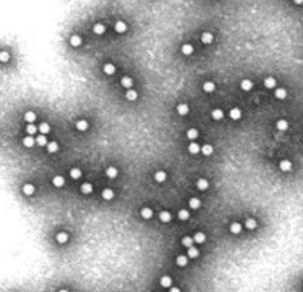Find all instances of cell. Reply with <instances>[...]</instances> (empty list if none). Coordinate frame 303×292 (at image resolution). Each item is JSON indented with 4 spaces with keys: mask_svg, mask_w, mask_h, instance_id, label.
<instances>
[{
    "mask_svg": "<svg viewBox=\"0 0 303 292\" xmlns=\"http://www.w3.org/2000/svg\"><path fill=\"white\" fill-rule=\"evenodd\" d=\"M114 31L118 33V34H124L127 31V24L124 21H117V22L114 24Z\"/></svg>",
    "mask_w": 303,
    "mask_h": 292,
    "instance_id": "cell-1",
    "label": "cell"
},
{
    "mask_svg": "<svg viewBox=\"0 0 303 292\" xmlns=\"http://www.w3.org/2000/svg\"><path fill=\"white\" fill-rule=\"evenodd\" d=\"M291 168H293V164H291L290 160H283L279 162V170L284 171V173H289Z\"/></svg>",
    "mask_w": 303,
    "mask_h": 292,
    "instance_id": "cell-2",
    "label": "cell"
},
{
    "mask_svg": "<svg viewBox=\"0 0 303 292\" xmlns=\"http://www.w3.org/2000/svg\"><path fill=\"white\" fill-rule=\"evenodd\" d=\"M22 192H24V195H27V196L34 195V192H36L34 185H31V183H25V185L22 186Z\"/></svg>",
    "mask_w": 303,
    "mask_h": 292,
    "instance_id": "cell-3",
    "label": "cell"
},
{
    "mask_svg": "<svg viewBox=\"0 0 303 292\" xmlns=\"http://www.w3.org/2000/svg\"><path fill=\"white\" fill-rule=\"evenodd\" d=\"M76 128H77L78 132H86L89 128V122L86 121V120H78V121L76 122Z\"/></svg>",
    "mask_w": 303,
    "mask_h": 292,
    "instance_id": "cell-4",
    "label": "cell"
},
{
    "mask_svg": "<svg viewBox=\"0 0 303 292\" xmlns=\"http://www.w3.org/2000/svg\"><path fill=\"white\" fill-rule=\"evenodd\" d=\"M152 215H154V213H152V209H151V208L145 207V208H142V209H141V217H142V219H145V220H151V219H152Z\"/></svg>",
    "mask_w": 303,
    "mask_h": 292,
    "instance_id": "cell-5",
    "label": "cell"
},
{
    "mask_svg": "<svg viewBox=\"0 0 303 292\" xmlns=\"http://www.w3.org/2000/svg\"><path fill=\"white\" fill-rule=\"evenodd\" d=\"M81 43H83V40H81L80 35H77V34L71 35V39H70V44H71L73 47H78V46H81Z\"/></svg>",
    "mask_w": 303,
    "mask_h": 292,
    "instance_id": "cell-6",
    "label": "cell"
},
{
    "mask_svg": "<svg viewBox=\"0 0 303 292\" xmlns=\"http://www.w3.org/2000/svg\"><path fill=\"white\" fill-rule=\"evenodd\" d=\"M241 117H243V114H241V111L238 109V108H232V109L229 111V118H231V120L237 121V120H240Z\"/></svg>",
    "mask_w": 303,
    "mask_h": 292,
    "instance_id": "cell-7",
    "label": "cell"
},
{
    "mask_svg": "<svg viewBox=\"0 0 303 292\" xmlns=\"http://www.w3.org/2000/svg\"><path fill=\"white\" fill-rule=\"evenodd\" d=\"M188 151H189V154L195 155V154H198V152L201 151V146L198 145V143H195V142H191L189 145H188Z\"/></svg>",
    "mask_w": 303,
    "mask_h": 292,
    "instance_id": "cell-8",
    "label": "cell"
},
{
    "mask_svg": "<svg viewBox=\"0 0 303 292\" xmlns=\"http://www.w3.org/2000/svg\"><path fill=\"white\" fill-rule=\"evenodd\" d=\"M241 89H243L244 92H250V90L253 89V81L249 80V78H244V80L241 81Z\"/></svg>",
    "mask_w": 303,
    "mask_h": 292,
    "instance_id": "cell-9",
    "label": "cell"
},
{
    "mask_svg": "<svg viewBox=\"0 0 303 292\" xmlns=\"http://www.w3.org/2000/svg\"><path fill=\"white\" fill-rule=\"evenodd\" d=\"M22 145H24L25 148H33V146L36 145V139H34L33 136H30V134H28L27 137H24V139H22Z\"/></svg>",
    "mask_w": 303,
    "mask_h": 292,
    "instance_id": "cell-10",
    "label": "cell"
},
{
    "mask_svg": "<svg viewBox=\"0 0 303 292\" xmlns=\"http://www.w3.org/2000/svg\"><path fill=\"white\" fill-rule=\"evenodd\" d=\"M105 174H107L108 179H115L118 176V170L115 167H108L107 170H105Z\"/></svg>",
    "mask_w": 303,
    "mask_h": 292,
    "instance_id": "cell-11",
    "label": "cell"
},
{
    "mask_svg": "<svg viewBox=\"0 0 303 292\" xmlns=\"http://www.w3.org/2000/svg\"><path fill=\"white\" fill-rule=\"evenodd\" d=\"M201 41H203L204 44L213 43V34H211V33H209V31L203 33V34H201Z\"/></svg>",
    "mask_w": 303,
    "mask_h": 292,
    "instance_id": "cell-12",
    "label": "cell"
},
{
    "mask_svg": "<svg viewBox=\"0 0 303 292\" xmlns=\"http://www.w3.org/2000/svg\"><path fill=\"white\" fill-rule=\"evenodd\" d=\"M275 97L277 99H279V100H284L285 97H287V90L283 87H278V89H275Z\"/></svg>",
    "mask_w": 303,
    "mask_h": 292,
    "instance_id": "cell-13",
    "label": "cell"
},
{
    "mask_svg": "<svg viewBox=\"0 0 303 292\" xmlns=\"http://www.w3.org/2000/svg\"><path fill=\"white\" fill-rule=\"evenodd\" d=\"M52 183H53L55 187H62L65 185V179H64L62 176H55L53 179H52Z\"/></svg>",
    "mask_w": 303,
    "mask_h": 292,
    "instance_id": "cell-14",
    "label": "cell"
},
{
    "mask_svg": "<svg viewBox=\"0 0 303 292\" xmlns=\"http://www.w3.org/2000/svg\"><path fill=\"white\" fill-rule=\"evenodd\" d=\"M275 126H277V128H278L279 132H285V130H289V121H287V120H278Z\"/></svg>",
    "mask_w": 303,
    "mask_h": 292,
    "instance_id": "cell-15",
    "label": "cell"
},
{
    "mask_svg": "<svg viewBox=\"0 0 303 292\" xmlns=\"http://www.w3.org/2000/svg\"><path fill=\"white\" fill-rule=\"evenodd\" d=\"M263 84H265V87L266 89H275V86H277V80H275L274 77H266Z\"/></svg>",
    "mask_w": 303,
    "mask_h": 292,
    "instance_id": "cell-16",
    "label": "cell"
},
{
    "mask_svg": "<svg viewBox=\"0 0 303 292\" xmlns=\"http://www.w3.org/2000/svg\"><path fill=\"white\" fill-rule=\"evenodd\" d=\"M126 99H127V100H130V102H135V100L137 99V92H136V90H132V89H127Z\"/></svg>",
    "mask_w": 303,
    "mask_h": 292,
    "instance_id": "cell-17",
    "label": "cell"
},
{
    "mask_svg": "<svg viewBox=\"0 0 303 292\" xmlns=\"http://www.w3.org/2000/svg\"><path fill=\"white\" fill-rule=\"evenodd\" d=\"M105 31H107V28H105V25L104 24H95L93 25V33H95L96 35H102Z\"/></svg>",
    "mask_w": 303,
    "mask_h": 292,
    "instance_id": "cell-18",
    "label": "cell"
},
{
    "mask_svg": "<svg viewBox=\"0 0 303 292\" xmlns=\"http://www.w3.org/2000/svg\"><path fill=\"white\" fill-rule=\"evenodd\" d=\"M229 230H231V233H234V235H238L241 233V230H243V226H241L240 223H237V221H234V223L229 226Z\"/></svg>",
    "mask_w": 303,
    "mask_h": 292,
    "instance_id": "cell-19",
    "label": "cell"
},
{
    "mask_svg": "<svg viewBox=\"0 0 303 292\" xmlns=\"http://www.w3.org/2000/svg\"><path fill=\"white\" fill-rule=\"evenodd\" d=\"M56 242L58 243L68 242V233H67V232H59V233H56Z\"/></svg>",
    "mask_w": 303,
    "mask_h": 292,
    "instance_id": "cell-20",
    "label": "cell"
},
{
    "mask_svg": "<svg viewBox=\"0 0 303 292\" xmlns=\"http://www.w3.org/2000/svg\"><path fill=\"white\" fill-rule=\"evenodd\" d=\"M210 115H211V118H213V120L219 121V120H222V118H223V115H225V114H223V111H222V109H219V108H217V109H213V111H211Z\"/></svg>",
    "mask_w": 303,
    "mask_h": 292,
    "instance_id": "cell-21",
    "label": "cell"
},
{
    "mask_svg": "<svg viewBox=\"0 0 303 292\" xmlns=\"http://www.w3.org/2000/svg\"><path fill=\"white\" fill-rule=\"evenodd\" d=\"M197 189L198 190H207L209 189V181L205 179H198L197 180Z\"/></svg>",
    "mask_w": 303,
    "mask_h": 292,
    "instance_id": "cell-22",
    "label": "cell"
},
{
    "mask_svg": "<svg viewBox=\"0 0 303 292\" xmlns=\"http://www.w3.org/2000/svg\"><path fill=\"white\" fill-rule=\"evenodd\" d=\"M121 86L124 89H130L133 86V80H132V77H127V75H124V77L121 78Z\"/></svg>",
    "mask_w": 303,
    "mask_h": 292,
    "instance_id": "cell-23",
    "label": "cell"
},
{
    "mask_svg": "<svg viewBox=\"0 0 303 292\" xmlns=\"http://www.w3.org/2000/svg\"><path fill=\"white\" fill-rule=\"evenodd\" d=\"M188 112H189V106H188L186 103H179V105H177V114H179V115L183 117Z\"/></svg>",
    "mask_w": 303,
    "mask_h": 292,
    "instance_id": "cell-24",
    "label": "cell"
},
{
    "mask_svg": "<svg viewBox=\"0 0 303 292\" xmlns=\"http://www.w3.org/2000/svg\"><path fill=\"white\" fill-rule=\"evenodd\" d=\"M197 137H198V130L197 128H189V130H186V139H189V140H195Z\"/></svg>",
    "mask_w": 303,
    "mask_h": 292,
    "instance_id": "cell-25",
    "label": "cell"
},
{
    "mask_svg": "<svg viewBox=\"0 0 303 292\" xmlns=\"http://www.w3.org/2000/svg\"><path fill=\"white\" fill-rule=\"evenodd\" d=\"M166 177H167L166 171H163V170L157 171V173H155V176H154V179H155V181H157V183H163V181L166 180Z\"/></svg>",
    "mask_w": 303,
    "mask_h": 292,
    "instance_id": "cell-26",
    "label": "cell"
},
{
    "mask_svg": "<svg viewBox=\"0 0 303 292\" xmlns=\"http://www.w3.org/2000/svg\"><path fill=\"white\" fill-rule=\"evenodd\" d=\"M114 73H115V65H113V63H105L104 65V74L113 75Z\"/></svg>",
    "mask_w": 303,
    "mask_h": 292,
    "instance_id": "cell-27",
    "label": "cell"
},
{
    "mask_svg": "<svg viewBox=\"0 0 303 292\" xmlns=\"http://www.w3.org/2000/svg\"><path fill=\"white\" fill-rule=\"evenodd\" d=\"M198 255H200L198 248H195V246H189V248H188V254H186L188 258H197Z\"/></svg>",
    "mask_w": 303,
    "mask_h": 292,
    "instance_id": "cell-28",
    "label": "cell"
},
{
    "mask_svg": "<svg viewBox=\"0 0 303 292\" xmlns=\"http://www.w3.org/2000/svg\"><path fill=\"white\" fill-rule=\"evenodd\" d=\"M80 190H81V193L89 195L93 192V186L90 185V183H83V185L80 186Z\"/></svg>",
    "mask_w": 303,
    "mask_h": 292,
    "instance_id": "cell-29",
    "label": "cell"
},
{
    "mask_svg": "<svg viewBox=\"0 0 303 292\" xmlns=\"http://www.w3.org/2000/svg\"><path fill=\"white\" fill-rule=\"evenodd\" d=\"M81 174H83V173H81V170H80V168H71V170H70V177H71V179H74V180L80 179V177H81Z\"/></svg>",
    "mask_w": 303,
    "mask_h": 292,
    "instance_id": "cell-30",
    "label": "cell"
},
{
    "mask_svg": "<svg viewBox=\"0 0 303 292\" xmlns=\"http://www.w3.org/2000/svg\"><path fill=\"white\" fill-rule=\"evenodd\" d=\"M160 285L163 288H170L171 286V278L170 276H161L160 279Z\"/></svg>",
    "mask_w": 303,
    "mask_h": 292,
    "instance_id": "cell-31",
    "label": "cell"
},
{
    "mask_svg": "<svg viewBox=\"0 0 303 292\" xmlns=\"http://www.w3.org/2000/svg\"><path fill=\"white\" fill-rule=\"evenodd\" d=\"M215 83H211V81H205L204 84H203V90H204L205 93H213L215 92Z\"/></svg>",
    "mask_w": 303,
    "mask_h": 292,
    "instance_id": "cell-32",
    "label": "cell"
},
{
    "mask_svg": "<svg viewBox=\"0 0 303 292\" xmlns=\"http://www.w3.org/2000/svg\"><path fill=\"white\" fill-rule=\"evenodd\" d=\"M102 198L105 201H111L114 198V190L113 189H104L102 190Z\"/></svg>",
    "mask_w": 303,
    "mask_h": 292,
    "instance_id": "cell-33",
    "label": "cell"
},
{
    "mask_svg": "<svg viewBox=\"0 0 303 292\" xmlns=\"http://www.w3.org/2000/svg\"><path fill=\"white\" fill-rule=\"evenodd\" d=\"M201 207V201L198 198H191L189 199V208L191 209H198Z\"/></svg>",
    "mask_w": 303,
    "mask_h": 292,
    "instance_id": "cell-34",
    "label": "cell"
},
{
    "mask_svg": "<svg viewBox=\"0 0 303 292\" xmlns=\"http://www.w3.org/2000/svg\"><path fill=\"white\" fill-rule=\"evenodd\" d=\"M192 241L195 243H203L205 241V235L203 233V232H197L195 235H194V238H192Z\"/></svg>",
    "mask_w": 303,
    "mask_h": 292,
    "instance_id": "cell-35",
    "label": "cell"
},
{
    "mask_svg": "<svg viewBox=\"0 0 303 292\" xmlns=\"http://www.w3.org/2000/svg\"><path fill=\"white\" fill-rule=\"evenodd\" d=\"M192 52H194V46L191 43H185L182 46V53L183 55H192Z\"/></svg>",
    "mask_w": 303,
    "mask_h": 292,
    "instance_id": "cell-36",
    "label": "cell"
},
{
    "mask_svg": "<svg viewBox=\"0 0 303 292\" xmlns=\"http://www.w3.org/2000/svg\"><path fill=\"white\" fill-rule=\"evenodd\" d=\"M201 154L203 155H205V156H209V155H211L213 154V146L211 145H204V146H201Z\"/></svg>",
    "mask_w": 303,
    "mask_h": 292,
    "instance_id": "cell-37",
    "label": "cell"
},
{
    "mask_svg": "<svg viewBox=\"0 0 303 292\" xmlns=\"http://www.w3.org/2000/svg\"><path fill=\"white\" fill-rule=\"evenodd\" d=\"M245 227L249 230H254L256 227H257V221L254 219H247L245 220Z\"/></svg>",
    "mask_w": 303,
    "mask_h": 292,
    "instance_id": "cell-38",
    "label": "cell"
},
{
    "mask_svg": "<svg viewBox=\"0 0 303 292\" xmlns=\"http://www.w3.org/2000/svg\"><path fill=\"white\" fill-rule=\"evenodd\" d=\"M24 118H25V121H27V122H34L36 118H37V115H36V112L28 111V112H25Z\"/></svg>",
    "mask_w": 303,
    "mask_h": 292,
    "instance_id": "cell-39",
    "label": "cell"
},
{
    "mask_svg": "<svg viewBox=\"0 0 303 292\" xmlns=\"http://www.w3.org/2000/svg\"><path fill=\"white\" fill-rule=\"evenodd\" d=\"M46 148H48V152H50V154H55V152H58L59 145L56 143V142H50V143H48V145H46Z\"/></svg>",
    "mask_w": 303,
    "mask_h": 292,
    "instance_id": "cell-40",
    "label": "cell"
},
{
    "mask_svg": "<svg viewBox=\"0 0 303 292\" xmlns=\"http://www.w3.org/2000/svg\"><path fill=\"white\" fill-rule=\"evenodd\" d=\"M39 130V127L34 126V122H28V126H27V133H28L30 136H34L36 133Z\"/></svg>",
    "mask_w": 303,
    "mask_h": 292,
    "instance_id": "cell-41",
    "label": "cell"
},
{
    "mask_svg": "<svg viewBox=\"0 0 303 292\" xmlns=\"http://www.w3.org/2000/svg\"><path fill=\"white\" fill-rule=\"evenodd\" d=\"M176 264L179 267H185L186 264H188V257H186V255H179V257L176 258Z\"/></svg>",
    "mask_w": 303,
    "mask_h": 292,
    "instance_id": "cell-42",
    "label": "cell"
},
{
    "mask_svg": "<svg viewBox=\"0 0 303 292\" xmlns=\"http://www.w3.org/2000/svg\"><path fill=\"white\" fill-rule=\"evenodd\" d=\"M160 220H161L163 223H169L171 220V214L169 211H161V213H160Z\"/></svg>",
    "mask_w": 303,
    "mask_h": 292,
    "instance_id": "cell-43",
    "label": "cell"
},
{
    "mask_svg": "<svg viewBox=\"0 0 303 292\" xmlns=\"http://www.w3.org/2000/svg\"><path fill=\"white\" fill-rule=\"evenodd\" d=\"M39 132L42 133V134H48V133L50 132V126L48 122H42L39 126Z\"/></svg>",
    "mask_w": 303,
    "mask_h": 292,
    "instance_id": "cell-44",
    "label": "cell"
},
{
    "mask_svg": "<svg viewBox=\"0 0 303 292\" xmlns=\"http://www.w3.org/2000/svg\"><path fill=\"white\" fill-rule=\"evenodd\" d=\"M36 143L39 146H46L48 145V137H46V134H40L37 139H36Z\"/></svg>",
    "mask_w": 303,
    "mask_h": 292,
    "instance_id": "cell-45",
    "label": "cell"
},
{
    "mask_svg": "<svg viewBox=\"0 0 303 292\" xmlns=\"http://www.w3.org/2000/svg\"><path fill=\"white\" fill-rule=\"evenodd\" d=\"M192 243H194V241H192V238H189V236H183V238H182V245L186 246V248L192 246Z\"/></svg>",
    "mask_w": 303,
    "mask_h": 292,
    "instance_id": "cell-46",
    "label": "cell"
},
{
    "mask_svg": "<svg viewBox=\"0 0 303 292\" xmlns=\"http://www.w3.org/2000/svg\"><path fill=\"white\" fill-rule=\"evenodd\" d=\"M177 217H179V220H182V221H186V220L189 219V213H188L186 209H181L179 214H177Z\"/></svg>",
    "mask_w": 303,
    "mask_h": 292,
    "instance_id": "cell-47",
    "label": "cell"
},
{
    "mask_svg": "<svg viewBox=\"0 0 303 292\" xmlns=\"http://www.w3.org/2000/svg\"><path fill=\"white\" fill-rule=\"evenodd\" d=\"M9 59H10V55L8 52H5V50L0 52V62H8Z\"/></svg>",
    "mask_w": 303,
    "mask_h": 292,
    "instance_id": "cell-48",
    "label": "cell"
},
{
    "mask_svg": "<svg viewBox=\"0 0 303 292\" xmlns=\"http://www.w3.org/2000/svg\"><path fill=\"white\" fill-rule=\"evenodd\" d=\"M170 292H181L179 288H170Z\"/></svg>",
    "mask_w": 303,
    "mask_h": 292,
    "instance_id": "cell-49",
    "label": "cell"
},
{
    "mask_svg": "<svg viewBox=\"0 0 303 292\" xmlns=\"http://www.w3.org/2000/svg\"><path fill=\"white\" fill-rule=\"evenodd\" d=\"M296 5H303V0H293Z\"/></svg>",
    "mask_w": 303,
    "mask_h": 292,
    "instance_id": "cell-50",
    "label": "cell"
},
{
    "mask_svg": "<svg viewBox=\"0 0 303 292\" xmlns=\"http://www.w3.org/2000/svg\"><path fill=\"white\" fill-rule=\"evenodd\" d=\"M58 292H70V291H67V289H59Z\"/></svg>",
    "mask_w": 303,
    "mask_h": 292,
    "instance_id": "cell-51",
    "label": "cell"
}]
</instances>
